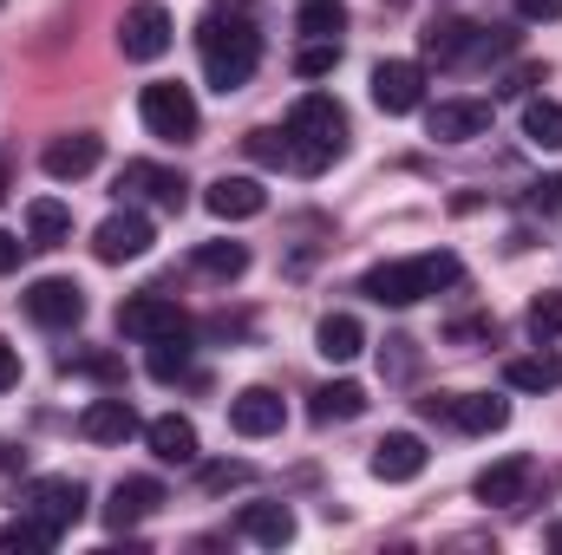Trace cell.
Masks as SVG:
<instances>
[{"instance_id": "e0dca14e", "label": "cell", "mask_w": 562, "mask_h": 555, "mask_svg": "<svg viewBox=\"0 0 562 555\" xmlns=\"http://www.w3.org/2000/svg\"><path fill=\"white\" fill-rule=\"evenodd\" d=\"M157 503H164V484H157V477H125V484L112 490V503H105V530H112V536L138 530Z\"/></svg>"}, {"instance_id": "9a60e30c", "label": "cell", "mask_w": 562, "mask_h": 555, "mask_svg": "<svg viewBox=\"0 0 562 555\" xmlns=\"http://www.w3.org/2000/svg\"><path fill=\"white\" fill-rule=\"evenodd\" d=\"M281 418H288V406H281V393H269V386H243L229 399V431L236 438H276Z\"/></svg>"}, {"instance_id": "60d3db41", "label": "cell", "mask_w": 562, "mask_h": 555, "mask_svg": "<svg viewBox=\"0 0 562 555\" xmlns=\"http://www.w3.org/2000/svg\"><path fill=\"white\" fill-rule=\"evenodd\" d=\"M7 386H20V353L0 340V393H7Z\"/></svg>"}, {"instance_id": "5b68a950", "label": "cell", "mask_w": 562, "mask_h": 555, "mask_svg": "<svg viewBox=\"0 0 562 555\" xmlns=\"http://www.w3.org/2000/svg\"><path fill=\"white\" fill-rule=\"evenodd\" d=\"M119 333H132V340H170V333H190V314L177 307V294H164V287H144L132 301H119Z\"/></svg>"}, {"instance_id": "8fae6325", "label": "cell", "mask_w": 562, "mask_h": 555, "mask_svg": "<svg viewBox=\"0 0 562 555\" xmlns=\"http://www.w3.org/2000/svg\"><path fill=\"white\" fill-rule=\"evenodd\" d=\"M373 105H380L386 118L419 112L425 105V72L413 59H380V66H373Z\"/></svg>"}, {"instance_id": "2e32d148", "label": "cell", "mask_w": 562, "mask_h": 555, "mask_svg": "<svg viewBox=\"0 0 562 555\" xmlns=\"http://www.w3.org/2000/svg\"><path fill=\"white\" fill-rule=\"evenodd\" d=\"M425 457H431V451H425L419 431H386V438L373 444V477H380V484H413L425 471Z\"/></svg>"}, {"instance_id": "7bdbcfd3", "label": "cell", "mask_w": 562, "mask_h": 555, "mask_svg": "<svg viewBox=\"0 0 562 555\" xmlns=\"http://www.w3.org/2000/svg\"><path fill=\"white\" fill-rule=\"evenodd\" d=\"M0 196H7V177H0Z\"/></svg>"}, {"instance_id": "277c9868", "label": "cell", "mask_w": 562, "mask_h": 555, "mask_svg": "<svg viewBox=\"0 0 562 555\" xmlns=\"http://www.w3.org/2000/svg\"><path fill=\"white\" fill-rule=\"evenodd\" d=\"M138 118H144V132H150V138H170V144H190V138H196V125H203V112H196L190 86H177V79L144 86V92H138Z\"/></svg>"}, {"instance_id": "ffe728a7", "label": "cell", "mask_w": 562, "mask_h": 555, "mask_svg": "<svg viewBox=\"0 0 562 555\" xmlns=\"http://www.w3.org/2000/svg\"><path fill=\"white\" fill-rule=\"evenodd\" d=\"M119 190H125V196H150L157 209H183V190H190V183H183L177 170H157V163H125V170H119Z\"/></svg>"}, {"instance_id": "4fadbf2b", "label": "cell", "mask_w": 562, "mask_h": 555, "mask_svg": "<svg viewBox=\"0 0 562 555\" xmlns=\"http://www.w3.org/2000/svg\"><path fill=\"white\" fill-rule=\"evenodd\" d=\"M99 157H105V138H99V132H66V138L46 144L40 170H46L53 183H79V177H92V170H99Z\"/></svg>"}, {"instance_id": "5bb4252c", "label": "cell", "mask_w": 562, "mask_h": 555, "mask_svg": "<svg viewBox=\"0 0 562 555\" xmlns=\"http://www.w3.org/2000/svg\"><path fill=\"white\" fill-rule=\"evenodd\" d=\"M203 209H210L216 223H249V216L269 209V190H262L256 177H216V183L203 190Z\"/></svg>"}, {"instance_id": "52a82bcc", "label": "cell", "mask_w": 562, "mask_h": 555, "mask_svg": "<svg viewBox=\"0 0 562 555\" xmlns=\"http://www.w3.org/2000/svg\"><path fill=\"white\" fill-rule=\"evenodd\" d=\"M170 39H177V20H170L164 0H138V7L125 13V26H119V46H125V59H138V66L164 59Z\"/></svg>"}, {"instance_id": "6da1fadb", "label": "cell", "mask_w": 562, "mask_h": 555, "mask_svg": "<svg viewBox=\"0 0 562 555\" xmlns=\"http://www.w3.org/2000/svg\"><path fill=\"white\" fill-rule=\"evenodd\" d=\"M196 53H203V79L229 99V92H243V86L256 79V66H262V33H256L249 13L210 7L203 26H196Z\"/></svg>"}, {"instance_id": "f35d334b", "label": "cell", "mask_w": 562, "mask_h": 555, "mask_svg": "<svg viewBox=\"0 0 562 555\" xmlns=\"http://www.w3.org/2000/svg\"><path fill=\"white\" fill-rule=\"evenodd\" d=\"M524 20H562V0H517Z\"/></svg>"}, {"instance_id": "1f68e13d", "label": "cell", "mask_w": 562, "mask_h": 555, "mask_svg": "<svg viewBox=\"0 0 562 555\" xmlns=\"http://www.w3.org/2000/svg\"><path fill=\"white\" fill-rule=\"evenodd\" d=\"M144 366H150V380H164V386H170V380H183V373H190L183 333H170V340H150V360H144Z\"/></svg>"}, {"instance_id": "d6986e66", "label": "cell", "mask_w": 562, "mask_h": 555, "mask_svg": "<svg viewBox=\"0 0 562 555\" xmlns=\"http://www.w3.org/2000/svg\"><path fill=\"white\" fill-rule=\"evenodd\" d=\"M79 431H86L92 444H125V438L144 431V418L132 412V399H92L86 418H79Z\"/></svg>"}, {"instance_id": "83f0119b", "label": "cell", "mask_w": 562, "mask_h": 555, "mask_svg": "<svg viewBox=\"0 0 562 555\" xmlns=\"http://www.w3.org/2000/svg\"><path fill=\"white\" fill-rule=\"evenodd\" d=\"M307 412L321 418V424H347V418L367 412V386H353V380H334V386H321L314 393V406Z\"/></svg>"}, {"instance_id": "3957f363", "label": "cell", "mask_w": 562, "mask_h": 555, "mask_svg": "<svg viewBox=\"0 0 562 555\" xmlns=\"http://www.w3.org/2000/svg\"><path fill=\"white\" fill-rule=\"evenodd\" d=\"M458 281H464V262H458L451 249H425V256H406V262H380V269H367L360 294H373L380 307H413V301L445 294V287H458Z\"/></svg>"}, {"instance_id": "4316f807", "label": "cell", "mask_w": 562, "mask_h": 555, "mask_svg": "<svg viewBox=\"0 0 562 555\" xmlns=\"http://www.w3.org/2000/svg\"><path fill=\"white\" fill-rule=\"evenodd\" d=\"M53 543H59V530L40 523L33 510H20L13 523H0V555H40V550H53Z\"/></svg>"}, {"instance_id": "8d00e7d4", "label": "cell", "mask_w": 562, "mask_h": 555, "mask_svg": "<svg viewBox=\"0 0 562 555\" xmlns=\"http://www.w3.org/2000/svg\"><path fill=\"white\" fill-rule=\"evenodd\" d=\"M26 249H33V242H20V236H13V229H0V275H13V269H20V256H26Z\"/></svg>"}, {"instance_id": "836d02e7", "label": "cell", "mask_w": 562, "mask_h": 555, "mask_svg": "<svg viewBox=\"0 0 562 555\" xmlns=\"http://www.w3.org/2000/svg\"><path fill=\"white\" fill-rule=\"evenodd\" d=\"M530 333L537 340H557L562 333V294H537L530 301Z\"/></svg>"}, {"instance_id": "7402d4cb", "label": "cell", "mask_w": 562, "mask_h": 555, "mask_svg": "<svg viewBox=\"0 0 562 555\" xmlns=\"http://www.w3.org/2000/svg\"><path fill=\"white\" fill-rule=\"evenodd\" d=\"M26 242H33V249L72 242V209H66L59 196H33V203H26Z\"/></svg>"}, {"instance_id": "7c38bea8", "label": "cell", "mask_w": 562, "mask_h": 555, "mask_svg": "<svg viewBox=\"0 0 562 555\" xmlns=\"http://www.w3.org/2000/svg\"><path fill=\"white\" fill-rule=\"evenodd\" d=\"M425 132L438 144H471L491 132V99H438L425 112Z\"/></svg>"}, {"instance_id": "7a4b0ae2", "label": "cell", "mask_w": 562, "mask_h": 555, "mask_svg": "<svg viewBox=\"0 0 562 555\" xmlns=\"http://www.w3.org/2000/svg\"><path fill=\"white\" fill-rule=\"evenodd\" d=\"M281 138H288V163H294L301 177H321V170L347 150V112H340V99H327V92L294 99Z\"/></svg>"}, {"instance_id": "e575fe53", "label": "cell", "mask_w": 562, "mask_h": 555, "mask_svg": "<svg viewBox=\"0 0 562 555\" xmlns=\"http://www.w3.org/2000/svg\"><path fill=\"white\" fill-rule=\"evenodd\" d=\"M249 157H256V163H288V138H281V132H249Z\"/></svg>"}, {"instance_id": "30bf717a", "label": "cell", "mask_w": 562, "mask_h": 555, "mask_svg": "<svg viewBox=\"0 0 562 555\" xmlns=\"http://www.w3.org/2000/svg\"><path fill=\"white\" fill-rule=\"evenodd\" d=\"M144 249H150V216H144V209H119V216H105V223L92 229V256H99L105 269L138 262Z\"/></svg>"}, {"instance_id": "4dcf8cb0", "label": "cell", "mask_w": 562, "mask_h": 555, "mask_svg": "<svg viewBox=\"0 0 562 555\" xmlns=\"http://www.w3.org/2000/svg\"><path fill=\"white\" fill-rule=\"evenodd\" d=\"M294 26H301L307 39H340V33H347V7H340V0H301Z\"/></svg>"}, {"instance_id": "9c48e42d", "label": "cell", "mask_w": 562, "mask_h": 555, "mask_svg": "<svg viewBox=\"0 0 562 555\" xmlns=\"http://www.w3.org/2000/svg\"><path fill=\"white\" fill-rule=\"evenodd\" d=\"M26 314L40 320V327H79L86 320V287L79 281H66V275H40L33 287H26Z\"/></svg>"}, {"instance_id": "d590c367", "label": "cell", "mask_w": 562, "mask_h": 555, "mask_svg": "<svg viewBox=\"0 0 562 555\" xmlns=\"http://www.w3.org/2000/svg\"><path fill=\"white\" fill-rule=\"evenodd\" d=\"M236 484H249V464H210L203 471V490H236Z\"/></svg>"}, {"instance_id": "b9f144b4", "label": "cell", "mask_w": 562, "mask_h": 555, "mask_svg": "<svg viewBox=\"0 0 562 555\" xmlns=\"http://www.w3.org/2000/svg\"><path fill=\"white\" fill-rule=\"evenodd\" d=\"M550 550H562V523H557V530H550Z\"/></svg>"}, {"instance_id": "484cf974", "label": "cell", "mask_w": 562, "mask_h": 555, "mask_svg": "<svg viewBox=\"0 0 562 555\" xmlns=\"http://www.w3.org/2000/svg\"><path fill=\"white\" fill-rule=\"evenodd\" d=\"M504 386H510V393H557V386H562V353L510 360V366H504Z\"/></svg>"}, {"instance_id": "ac0fdd59", "label": "cell", "mask_w": 562, "mask_h": 555, "mask_svg": "<svg viewBox=\"0 0 562 555\" xmlns=\"http://www.w3.org/2000/svg\"><path fill=\"white\" fill-rule=\"evenodd\" d=\"M530 484H537L530 457H497L491 471H477V503H524Z\"/></svg>"}, {"instance_id": "ee69618b", "label": "cell", "mask_w": 562, "mask_h": 555, "mask_svg": "<svg viewBox=\"0 0 562 555\" xmlns=\"http://www.w3.org/2000/svg\"><path fill=\"white\" fill-rule=\"evenodd\" d=\"M0 7H7V0H0Z\"/></svg>"}, {"instance_id": "74e56055", "label": "cell", "mask_w": 562, "mask_h": 555, "mask_svg": "<svg viewBox=\"0 0 562 555\" xmlns=\"http://www.w3.org/2000/svg\"><path fill=\"white\" fill-rule=\"evenodd\" d=\"M393 353H380V366L386 373H413V340H386Z\"/></svg>"}, {"instance_id": "8992f818", "label": "cell", "mask_w": 562, "mask_h": 555, "mask_svg": "<svg viewBox=\"0 0 562 555\" xmlns=\"http://www.w3.org/2000/svg\"><path fill=\"white\" fill-rule=\"evenodd\" d=\"M425 418H445V424H458V431H504L510 424V406L504 399H491V393H431V399H419Z\"/></svg>"}, {"instance_id": "603a6c76", "label": "cell", "mask_w": 562, "mask_h": 555, "mask_svg": "<svg viewBox=\"0 0 562 555\" xmlns=\"http://www.w3.org/2000/svg\"><path fill=\"white\" fill-rule=\"evenodd\" d=\"M484 26H471V20H431L425 26V53L438 59V66H451V59H464L471 46H491V39H477Z\"/></svg>"}, {"instance_id": "d4e9b609", "label": "cell", "mask_w": 562, "mask_h": 555, "mask_svg": "<svg viewBox=\"0 0 562 555\" xmlns=\"http://www.w3.org/2000/svg\"><path fill=\"white\" fill-rule=\"evenodd\" d=\"M243 536L262 543V550L294 543V510H288V503H249V510H243Z\"/></svg>"}, {"instance_id": "cb8c5ba5", "label": "cell", "mask_w": 562, "mask_h": 555, "mask_svg": "<svg viewBox=\"0 0 562 555\" xmlns=\"http://www.w3.org/2000/svg\"><path fill=\"white\" fill-rule=\"evenodd\" d=\"M314 347H321V360H334V366H347L360 347H367V327L353 320V314H327L321 327H314Z\"/></svg>"}, {"instance_id": "ba28073f", "label": "cell", "mask_w": 562, "mask_h": 555, "mask_svg": "<svg viewBox=\"0 0 562 555\" xmlns=\"http://www.w3.org/2000/svg\"><path fill=\"white\" fill-rule=\"evenodd\" d=\"M20 510H33L40 523H53V530L66 536V530L86 517V484H79V477H40V484H26Z\"/></svg>"}, {"instance_id": "f546056e", "label": "cell", "mask_w": 562, "mask_h": 555, "mask_svg": "<svg viewBox=\"0 0 562 555\" xmlns=\"http://www.w3.org/2000/svg\"><path fill=\"white\" fill-rule=\"evenodd\" d=\"M524 138L537 150H562V105L557 99H530L524 105Z\"/></svg>"}, {"instance_id": "d6a6232c", "label": "cell", "mask_w": 562, "mask_h": 555, "mask_svg": "<svg viewBox=\"0 0 562 555\" xmlns=\"http://www.w3.org/2000/svg\"><path fill=\"white\" fill-rule=\"evenodd\" d=\"M334 66H340V39H307V46L294 53V72H301V79H327Z\"/></svg>"}, {"instance_id": "ab89813d", "label": "cell", "mask_w": 562, "mask_h": 555, "mask_svg": "<svg viewBox=\"0 0 562 555\" xmlns=\"http://www.w3.org/2000/svg\"><path fill=\"white\" fill-rule=\"evenodd\" d=\"M530 203H537V209H562V177H543V183H537V196H530Z\"/></svg>"}, {"instance_id": "44dd1931", "label": "cell", "mask_w": 562, "mask_h": 555, "mask_svg": "<svg viewBox=\"0 0 562 555\" xmlns=\"http://www.w3.org/2000/svg\"><path fill=\"white\" fill-rule=\"evenodd\" d=\"M144 444H150L157 464H196V424L177 418V412L150 418V424H144Z\"/></svg>"}, {"instance_id": "f1b7e54d", "label": "cell", "mask_w": 562, "mask_h": 555, "mask_svg": "<svg viewBox=\"0 0 562 555\" xmlns=\"http://www.w3.org/2000/svg\"><path fill=\"white\" fill-rule=\"evenodd\" d=\"M190 269L210 275V281H236V275H249V249H243V242H203V249L190 256Z\"/></svg>"}]
</instances>
